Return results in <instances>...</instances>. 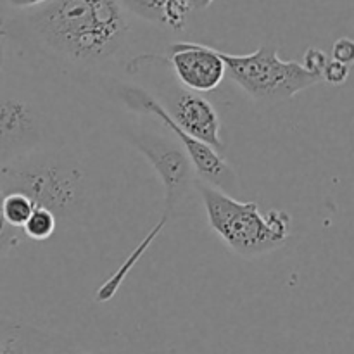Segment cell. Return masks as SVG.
<instances>
[{"instance_id": "17", "label": "cell", "mask_w": 354, "mask_h": 354, "mask_svg": "<svg viewBox=\"0 0 354 354\" xmlns=\"http://www.w3.org/2000/svg\"><path fill=\"white\" fill-rule=\"evenodd\" d=\"M332 59L342 64L351 66L354 61V41L349 37H342L332 45Z\"/></svg>"}, {"instance_id": "5", "label": "cell", "mask_w": 354, "mask_h": 354, "mask_svg": "<svg viewBox=\"0 0 354 354\" xmlns=\"http://www.w3.org/2000/svg\"><path fill=\"white\" fill-rule=\"evenodd\" d=\"M227 76L256 102L280 104L303 90L320 85L297 61L280 59L275 45H261L251 54H228L220 50Z\"/></svg>"}, {"instance_id": "18", "label": "cell", "mask_w": 354, "mask_h": 354, "mask_svg": "<svg viewBox=\"0 0 354 354\" xmlns=\"http://www.w3.org/2000/svg\"><path fill=\"white\" fill-rule=\"evenodd\" d=\"M10 7L19 10H28V9H35V7H40L44 3L50 2V0H7Z\"/></svg>"}, {"instance_id": "1", "label": "cell", "mask_w": 354, "mask_h": 354, "mask_svg": "<svg viewBox=\"0 0 354 354\" xmlns=\"http://www.w3.org/2000/svg\"><path fill=\"white\" fill-rule=\"evenodd\" d=\"M7 26L50 59L78 68L113 59L130 35L120 0H50L23 10Z\"/></svg>"}, {"instance_id": "3", "label": "cell", "mask_w": 354, "mask_h": 354, "mask_svg": "<svg viewBox=\"0 0 354 354\" xmlns=\"http://www.w3.org/2000/svg\"><path fill=\"white\" fill-rule=\"evenodd\" d=\"M2 194H23L35 207H44L55 218L78 209L85 192L82 168L69 158L50 151H33L0 165Z\"/></svg>"}, {"instance_id": "14", "label": "cell", "mask_w": 354, "mask_h": 354, "mask_svg": "<svg viewBox=\"0 0 354 354\" xmlns=\"http://www.w3.org/2000/svg\"><path fill=\"white\" fill-rule=\"evenodd\" d=\"M2 197L3 194L2 190H0V258H3V256L9 254L10 251H14V249H16L24 239L23 230L10 227V225L6 221V218H3Z\"/></svg>"}, {"instance_id": "13", "label": "cell", "mask_w": 354, "mask_h": 354, "mask_svg": "<svg viewBox=\"0 0 354 354\" xmlns=\"http://www.w3.org/2000/svg\"><path fill=\"white\" fill-rule=\"evenodd\" d=\"M123 10H128L133 16L147 21V23L159 24L162 23V12L168 6L169 0H120Z\"/></svg>"}, {"instance_id": "20", "label": "cell", "mask_w": 354, "mask_h": 354, "mask_svg": "<svg viewBox=\"0 0 354 354\" xmlns=\"http://www.w3.org/2000/svg\"><path fill=\"white\" fill-rule=\"evenodd\" d=\"M3 64H6V45L0 40V69L3 68Z\"/></svg>"}, {"instance_id": "8", "label": "cell", "mask_w": 354, "mask_h": 354, "mask_svg": "<svg viewBox=\"0 0 354 354\" xmlns=\"http://www.w3.org/2000/svg\"><path fill=\"white\" fill-rule=\"evenodd\" d=\"M40 114L19 93L0 88V165L38 151Z\"/></svg>"}, {"instance_id": "9", "label": "cell", "mask_w": 354, "mask_h": 354, "mask_svg": "<svg viewBox=\"0 0 354 354\" xmlns=\"http://www.w3.org/2000/svg\"><path fill=\"white\" fill-rule=\"evenodd\" d=\"M166 59L176 82L196 93L213 92L227 76L220 50L209 45L175 41L168 47Z\"/></svg>"}, {"instance_id": "6", "label": "cell", "mask_w": 354, "mask_h": 354, "mask_svg": "<svg viewBox=\"0 0 354 354\" xmlns=\"http://www.w3.org/2000/svg\"><path fill=\"white\" fill-rule=\"evenodd\" d=\"M166 66L168 59L161 55H138L131 59L127 69L131 75H145V78H149V85L154 86L158 93L152 97L161 104L180 130L204 142L214 151H225L227 145L221 140V121L218 111L201 93L185 88L178 82H173L171 71L166 80Z\"/></svg>"}, {"instance_id": "19", "label": "cell", "mask_w": 354, "mask_h": 354, "mask_svg": "<svg viewBox=\"0 0 354 354\" xmlns=\"http://www.w3.org/2000/svg\"><path fill=\"white\" fill-rule=\"evenodd\" d=\"M213 2L214 0H190V6H192V9L196 10H204L207 9Z\"/></svg>"}, {"instance_id": "16", "label": "cell", "mask_w": 354, "mask_h": 354, "mask_svg": "<svg viewBox=\"0 0 354 354\" xmlns=\"http://www.w3.org/2000/svg\"><path fill=\"white\" fill-rule=\"evenodd\" d=\"M348 78L349 66L334 61V59H328L327 66H325L324 73H322V82H327L332 86H341L348 82Z\"/></svg>"}, {"instance_id": "22", "label": "cell", "mask_w": 354, "mask_h": 354, "mask_svg": "<svg viewBox=\"0 0 354 354\" xmlns=\"http://www.w3.org/2000/svg\"><path fill=\"white\" fill-rule=\"evenodd\" d=\"M0 290H2V289H0Z\"/></svg>"}, {"instance_id": "11", "label": "cell", "mask_w": 354, "mask_h": 354, "mask_svg": "<svg viewBox=\"0 0 354 354\" xmlns=\"http://www.w3.org/2000/svg\"><path fill=\"white\" fill-rule=\"evenodd\" d=\"M57 223L59 220L55 218L54 213H50L48 209H44V207H35L33 213L30 214V218H28V221L24 223V227L21 230H23L26 239L44 242L48 241L55 234Z\"/></svg>"}, {"instance_id": "10", "label": "cell", "mask_w": 354, "mask_h": 354, "mask_svg": "<svg viewBox=\"0 0 354 354\" xmlns=\"http://www.w3.org/2000/svg\"><path fill=\"white\" fill-rule=\"evenodd\" d=\"M66 335L0 317V354H71Z\"/></svg>"}, {"instance_id": "2", "label": "cell", "mask_w": 354, "mask_h": 354, "mask_svg": "<svg viewBox=\"0 0 354 354\" xmlns=\"http://www.w3.org/2000/svg\"><path fill=\"white\" fill-rule=\"evenodd\" d=\"M194 190L206 209L211 230L234 252L244 258L268 254L286 244L292 232V216L287 211L263 213L254 201H241L196 180Z\"/></svg>"}, {"instance_id": "7", "label": "cell", "mask_w": 354, "mask_h": 354, "mask_svg": "<svg viewBox=\"0 0 354 354\" xmlns=\"http://www.w3.org/2000/svg\"><path fill=\"white\" fill-rule=\"evenodd\" d=\"M118 93H120V99L123 100V104H127L131 111H137L140 114H149V116L156 118L161 123V127L166 128L175 137V140L185 151L197 180H201L206 185L214 187V189L221 190V192L228 194L232 197H237L241 194V182H239V176L235 173V169L213 147H209L204 142L197 140V138L190 137L189 133L180 130L173 123L171 118L168 116V113L162 109L161 104L144 86L123 85Z\"/></svg>"}, {"instance_id": "15", "label": "cell", "mask_w": 354, "mask_h": 354, "mask_svg": "<svg viewBox=\"0 0 354 354\" xmlns=\"http://www.w3.org/2000/svg\"><path fill=\"white\" fill-rule=\"evenodd\" d=\"M327 62H328V55L325 54L322 48L310 47L306 52H304V57H303V62H301V66H303L310 75L317 76V78L322 80V73H324Z\"/></svg>"}, {"instance_id": "4", "label": "cell", "mask_w": 354, "mask_h": 354, "mask_svg": "<svg viewBox=\"0 0 354 354\" xmlns=\"http://www.w3.org/2000/svg\"><path fill=\"white\" fill-rule=\"evenodd\" d=\"M127 140L151 162L154 171L158 173L162 189H165V213H162L158 225L128 254L123 265L107 279V286L111 289H120L123 286L124 279L130 275L135 265L140 261L142 256L154 244L156 239L161 235V232L168 227L169 220L175 216L180 206L185 203L189 194L194 190L197 180L192 165H190L182 145L173 140L171 137H168V135L159 133L156 130H149V128L147 130L145 128H130L127 131Z\"/></svg>"}, {"instance_id": "12", "label": "cell", "mask_w": 354, "mask_h": 354, "mask_svg": "<svg viewBox=\"0 0 354 354\" xmlns=\"http://www.w3.org/2000/svg\"><path fill=\"white\" fill-rule=\"evenodd\" d=\"M35 206L23 194H3L2 197V214L7 223L14 228H23Z\"/></svg>"}, {"instance_id": "21", "label": "cell", "mask_w": 354, "mask_h": 354, "mask_svg": "<svg viewBox=\"0 0 354 354\" xmlns=\"http://www.w3.org/2000/svg\"><path fill=\"white\" fill-rule=\"evenodd\" d=\"M71 354H97V353H90V351H78V353H75V351H73Z\"/></svg>"}]
</instances>
